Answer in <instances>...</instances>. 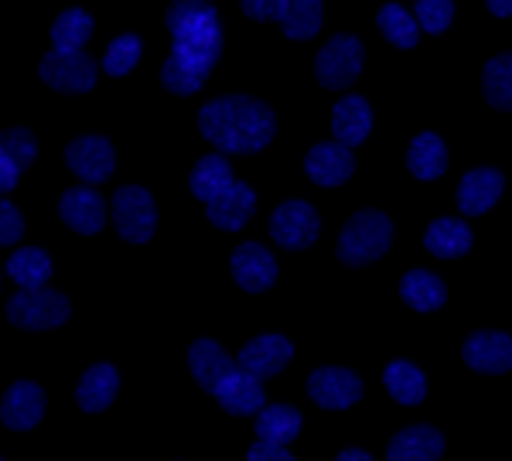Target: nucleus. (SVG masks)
<instances>
[{
    "instance_id": "1",
    "label": "nucleus",
    "mask_w": 512,
    "mask_h": 461,
    "mask_svg": "<svg viewBox=\"0 0 512 461\" xmlns=\"http://www.w3.org/2000/svg\"><path fill=\"white\" fill-rule=\"evenodd\" d=\"M164 21L175 48L161 65V86L175 96H192L205 86L222 55L219 11L209 0H175Z\"/></svg>"
},
{
    "instance_id": "2",
    "label": "nucleus",
    "mask_w": 512,
    "mask_h": 461,
    "mask_svg": "<svg viewBox=\"0 0 512 461\" xmlns=\"http://www.w3.org/2000/svg\"><path fill=\"white\" fill-rule=\"evenodd\" d=\"M198 130L222 154H253L274 141V110L250 96H222L202 106Z\"/></svg>"
},
{
    "instance_id": "3",
    "label": "nucleus",
    "mask_w": 512,
    "mask_h": 461,
    "mask_svg": "<svg viewBox=\"0 0 512 461\" xmlns=\"http://www.w3.org/2000/svg\"><path fill=\"white\" fill-rule=\"evenodd\" d=\"M393 243V222L376 209L355 212L345 222L342 236H338V260L349 263V267H362V263H373L390 250Z\"/></svg>"
},
{
    "instance_id": "4",
    "label": "nucleus",
    "mask_w": 512,
    "mask_h": 461,
    "mask_svg": "<svg viewBox=\"0 0 512 461\" xmlns=\"http://www.w3.org/2000/svg\"><path fill=\"white\" fill-rule=\"evenodd\" d=\"M72 315L69 298L52 287H38V291H18L7 301V318L18 328L31 332H45V328H59Z\"/></svg>"
},
{
    "instance_id": "5",
    "label": "nucleus",
    "mask_w": 512,
    "mask_h": 461,
    "mask_svg": "<svg viewBox=\"0 0 512 461\" xmlns=\"http://www.w3.org/2000/svg\"><path fill=\"white\" fill-rule=\"evenodd\" d=\"M113 219H117V233L127 243H147L158 229V209L147 188L123 185L113 195Z\"/></svg>"
},
{
    "instance_id": "6",
    "label": "nucleus",
    "mask_w": 512,
    "mask_h": 461,
    "mask_svg": "<svg viewBox=\"0 0 512 461\" xmlns=\"http://www.w3.org/2000/svg\"><path fill=\"white\" fill-rule=\"evenodd\" d=\"M366 52L355 35H335L315 59V76L325 89H349L362 72Z\"/></svg>"
},
{
    "instance_id": "7",
    "label": "nucleus",
    "mask_w": 512,
    "mask_h": 461,
    "mask_svg": "<svg viewBox=\"0 0 512 461\" xmlns=\"http://www.w3.org/2000/svg\"><path fill=\"white\" fill-rule=\"evenodd\" d=\"M38 76L45 86L59 89V93H89L96 86L99 65L86 52H48L38 65Z\"/></svg>"
},
{
    "instance_id": "8",
    "label": "nucleus",
    "mask_w": 512,
    "mask_h": 461,
    "mask_svg": "<svg viewBox=\"0 0 512 461\" xmlns=\"http://www.w3.org/2000/svg\"><path fill=\"white\" fill-rule=\"evenodd\" d=\"M321 233V219L308 202H284L270 216V236L284 250H308Z\"/></svg>"
},
{
    "instance_id": "9",
    "label": "nucleus",
    "mask_w": 512,
    "mask_h": 461,
    "mask_svg": "<svg viewBox=\"0 0 512 461\" xmlns=\"http://www.w3.org/2000/svg\"><path fill=\"white\" fill-rule=\"evenodd\" d=\"M65 164L72 168V175H79L89 185H103L117 168V151L106 137H76L65 147Z\"/></svg>"
},
{
    "instance_id": "10",
    "label": "nucleus",
    "mask_w": 512,
    "mask_h": 461,
    "mask_svg": "<svg viewBox=\"0 0 512 461\" xmlns=\"http://www.w3.org/2000/svg\"><path fill=\"white\" fill-rule=\"evenodd\" d=\"M308 397L325 410H345L362 397V380L349 369L325 366L308 376Z\"/></svg>"
},
{
    "instance_id": "11",
    "label": "nucleus",
    "mask_w": 512,
    "mask_h": 461,
    "mask_svg": "<svg viewBox=\"0 0 512 461\" xmlns=\"http://www.w3.org/2000/svg\"><path fill=\"white\" fill-rule=\"evenodd\" d=\"M188 369H192L195 383L202 386L205 393L216 397L222 390V383L239 373V362L233 356H226V349H222L219 342L198 339L192 349H188Z\"/></svg>"
},
{
    "instance_id": "12",
    "label": "nucleus",
    "mask_w": 512,
    "mask_h": 461,
    "mask_svg": "<svg viewBox=\"0 0 512 461\" xmlns=\"http://www.w3.org/2000/svg\"><path fill=\"white\" fill-rule=\"evenodd\" d=\"M291 356H294V345L284 335H260V339L243 345L236 362L243 373L256 376V380H270V376H277L291 362Z\"/></svg>"
},
{
    "instance_id": "13",
    "label": "nucleus",
    "mask_w": 512,
    "mask_h": 461,
    "mask_svg": "<svg viewBox=\"0 0 512 461\" xmlns=\"http://www.w3.org/2000/svg\"><path fill=\"white\" fill-rule=\"evenodd\" d=\"M233 277L243 291L250 294H263L270 291L277 281V260L267 246L260 243H243L233 250Z\"/></svg>"
},
{
    "instance_id": "14",
    "label": "nucleus",
    "mask_w": 512,
    "mask_h": 461,
    "mask_svg": "<svg viewBox=\"0 0 512 461\" xmlns=\"http://www.w3.org/2000/svg\"><path fill=\"white\" fill-rule=\"evenodd\" d=\"M59 216L72 233L93 236L106 222V202L93 188H69V192H62Z\"/></svg>"
},
{
    "instance_id": "15",
    "label": "nucleus",
    "mask_w": 512,
    "mask_h": 461,
    "mask_svg": "<svg viewBox=\"0 0 512 461\" xmlns=\"http://www.w3.org/2000/svg\"><path fill=\"white\" fill-rule=\"evenodd\" d=\"M304 171H308V178L321 188L345 185L355 171L352 151L345 144H315L308 151V158H304Z\"/></svg>"
},
{
    "instance_id": "16",
    "label": "nucleus",
    "mask_w": 512,
    "mask_h": 461,
    "mask_svg": "<svg viewBox=\"0 0 512 461\" xmlns=\"http://www.w3.org/2000/svg\"><path fill=\"white\" fill-rule=\"evenodd\" d=\"M41 417H45V393H41L38 383H14L7 390L4 403H0V421H4L11 431H31Z\"/></svg>"
},
{
    "instance_id": "17",
    "label": "nucleus",
    "mask_w": 512,
    "mask_h": 461,
    "mask_svg": "<svg viewBox=\"0 0 512 461\" xmlns=\"http://www.w3.org/2000/svg\"><path fill=\"white\" fill-rule=\"evenodd\" d=\"M35 154H38V141L31 137V130L24 127L4 130V137H0V192H4V199L18 185L21 171L35 161Z\"/></svg>"
},
{
    "instance_id": "18",
    "label": "nucleus",
    "mask_w": 512,
    "mask_h": 461,
    "mask_svg": "<svg viewBox=\"0 0 512 461\" xmlns=\"http://www.w3.org/2000/svg\"><path fill=\"white\" fill-rule=\"evenodd\" d=\"M461 356L478 373H509L512 369V339L502 332H475L465 342Z\"/></svg>"
},
{
    "instance_id": "19",
    "label": "nucleus",
    "mask_w": 512,
    "mask_h": 461,
    "mask_svg": "<svg viewBox=\"0 0 512 461\" xmlns=\"http://www.w3.org/2000/svg\"><path fill=\"white\" fill-rule=\"evenodd\" d=\"M256 209V195L250 185H243V181H236V185H229L226 192L219 195V199H212L205 205V212H209V222L216 229H226V233H236V229H243L246 222H250Z\"/></svg>"
},
{
    "instance_id": "20",
    "label": "nucleus",
    "mask_w": 512,
    "mask_h": 461,
    "mask_svg": "<svg viewBox=\"0 0 512 461\" xmlns=\"http://www.w3.org/2000/svg\"><path fill=\"white\" fill-rule=\"evenodd\" d=\"M502 188H506V181H502V175L495 168L468 171L458 185V209L465 212V216H482V212H489L492 205L499 202Z\"/></svg>"
},
{
    "instance_id": "21",
    "label": "nucleus",
    "mask_w": 512,
    "mask_h": 461,
    "mask_svg": "<svg viewBox=\"0 0 512 461\" xmlns=\"http://www.w3.org/2000/svg\"><path fill=\"white\" fill-rule=\"evenodd\" d=\"M373 130V110L362 96H342L332 110V134H335V144H345V147H355L362 144Z\"/></svg>"
},
{
    "instance_id": "22",
    "label": "nucleus",
    "mask_w": 512,
    "mask_h": 461,
    "mask_svg": "<svg viewBox=\"0 0 512 461\" xmlns=\"http://www.w3.org/2000/svg\"><path fill=\"white\" fill-rule=\"evenodd\" d=\"M216 400H219V407L226 410V414H233V417H253V414H260V410L267 407V397H263L260 380L250 376V373H243V369L222 383Z\"/></svg>"
},
{
    "instance_id": "23",
    "label": "nucleus",
    "mask_w": 512,
    "mask_h": 461,
    "mask_svg": "<svg viewBox=\"0 0 512 461\" xmlns=\"http://www.w3.org/2000/svg\"><path fill=\"white\" fill-rule=\"evenodd\" d=\"M117 386H120V376L113 366H106V362L89 366L86 376H82L79 386H76L79 410H86V414H99V410H106L113 403V397H117Z\"/></svg>"
},
{
    "instance_id": "24",
    "label": "nucleus",
    "mask_w": 512,
    "mask_h": 461,
    "mask_svg": "<svg viewBox=\"0 0 512 461\" xmlns=\"http://www.w3.org/2000/svg\"><path fill=\"white\" fill-rule=\"evenodd\" d=\"M386 455H390V461H437L444 455V438L434 427L417 424L396 434L390 448H386Z\"/></svg>"
},
{
    "instance_id": "25",
    "label": "nucleus",
    "mask_w": 512,
    "mask_h": 461,
    "mask_svg": "<svg viewBox=\"0 0 512 461\" xmlns=\"http://www.w3.org/2000/svg\"><path fill=\"white\" fill-rule=\"evenodd\" d=\"M229 185H236V178H233V168H229V161L222 158V154H205V158H198L192 175H188V188H192L195 199L205 202V205H209L212 199H219Z\"/></svg>"
},
{
    "instance_id": "26",
    "label": "nucleus",
    "mask_w": 512,
    "mask_h": 461,
    "mask_svg": "<svg viewBox=\"0 0 512 461\" xmlns=\"http://www.w3.org/2000/svg\"><path fill=\"white\" fill-rule=\"evenodd\" d=\"M424 246L441 260L465 257L472 250V229L461 219H434L424 233Z\"/></svg>"
},
{
    "instance_id": "27",
    "label": "nucleus",
    "mask_w": 512,
    "mask_h": 461,
    "mask_svg": "<svg viewBox=\"0 0 512 461\" xmlns=\"http://www.w3.org/2000/svg\"><path fill=\"white\" fill-rule=\"evenodd\" d=\"M407 168L410 175L420 178V181H434L448 171V147L437 134H420L414 137L407 151Z\"/></svg>"
},
{
    "instance_id": "28",
    "label": "nucleus",
    "mask_w": 512,
    "mask_h": 461,
    "mask_svg": "<svg viewBox=\"0 0 512 461\" xmlns=\"http://www.w3.org/2000/svg\"><path fill=\"white\" fill-rule=\"evenodd\" d=\"M325 4L321 0H284L280 7V28L291 41H308L321 31Z\"/></svg>"
},
{
    "instance_id": "29",
    "label": "nucleus",
    "mask_w": 512,
    "mask_h": 461,
    "mask_svg": "<svg viewBox=\"0 0 512 461\" xmlns=\"http://www.w3.org/2000/svg\"><path fill=\"white\" fill-rule=\"evenodd\" d=\"M400 298L414 311H437L448 301V291H444L441 277L431 274V270H410L400 281Z\"/></svg>"
},
{
    "instance_id": "30",
    "label": "nucleus",
    "mask_w": 512,
    "mask_h": 461,
    "mask_svg": "<svg viewBox=\"0 0 512 461\" xmlns=\"http://www.w3.org/2000/svg\"><path fill=\"white\" fill-rule=\"evenodd\" d=\"M7 277H11L21 291H38V287H45L48 277H52V260H48V253L38 250V246H24V250H18L7 260Z\"/></svg>"
},
{
    "instance_id": "31",
    "label": "nucleus",
    "mask_w": 512,
    "mask_h": 461,
    "mask_svg": "<svg viewBox=\"0 0 512 461\" xmlns=\"http://www.w3.org/2000/svg\"><path fill=\"white\" fill-rule=\"evenodd\" d=\"M301 434V414L287 403H274V407H263L256 414V438L267 444H291Z\"/></svg>"
},
{
    "instance_id": "32",
    "label": "nucleus",
    "mask_w": 512,
    "mask_h": 461,
    "mask_svg": "<svg viewBox=\"0 0 512 461\" xmlns=\"http://www.w3.org/2000/svg\"><path fill=\"white\" fill-rule=\"evenodd\" d=\"M383 380H386V390H390V397L396 403H403V407H417V403L427 397L424 373H420L414 362H407V359L390 362V369H386Z\"/></svg>"
},
{
    "instance_id": "33",
    "label": "nucleus",
    "mask_w": 512,
    "mask_h": 461,
    "mask_svg": "<svg viewBox=\"0 0 512 461\" xmlns=\"http://www.w3.org/2000/svg\"><path fill=\"white\" fill-rule=\"evenodd\" d=\"M93 38V18L82 7H69L52 24V45L55 52H82L86 41Z\"/></svg>"
},
{
    "instance_id": "34",
    "label": "nucleus",
    "mask_w": 512,
    "mask_h": 461,
    "mask_svg": "<svg viewBox=\"0 0 512 461\" xmlns=\"http://www.w3.org/2000/svg\"><path fill=\"white\" fill-rule=\"evenodd\" d=\"M376 24H379V31H383V38L390 41V45H396V48H414L420 41L417 18L400 4H383V7H379Z\"/></svg>"
},
{
    "instance_id": "35",
    "label": "nucleus",
    "mask_w": 512,
    "mask_h": 461,
    "mask_svg": "<svg viewBox=\"0 0 512 461\" xmlns=\"http://www.w3.org/2000/svg\"><path fill=\"white\" fill-rule=\"evenodd\" d=\"M482 89H485V100H489L495 110L512 113V52L495 55V59L485 65Z\"/></svg>"
},
{
    "instance_id": "36",
    "label": "nucleus",
    "mask_w": 512,
    "mask_h": 461,
    "mask_svg": "<svg viewBox=\"0 0 512 461\" xmlns=\"http://www.w3.org/2000/svg\"><path fill=\"white\" fill-rule=\"evenodd\" d=\"M137 59H140V38L137 35H120V38L110 41V48H106L103 72L106 76H127V72H134Z\"/></svg>"
},
{
    "instance_id": "37",
    "label": "nucleus",
    "mask_w": 512,
    "mask_h": 461,
    "mask_svg": "<svg viewBox=\"0 0 512 461\" xmlns=\"http://www.w3.org/2000/svg\"><path fill=\"white\" fill-rule=\"evenodd\" d=\"M451 18H454V0H417V24L427 35L448 31Z\"/></svg>"
},
{
    "instance_id": "38",
    "label": "nucleus",
    "mask_w": 512,
    "mask_h": 461,
    "mask_svg": "<svg viewBox=\"0 0 512 461\" xmlns=\"http://www.w3.org/2000/svg\"><path fill=\"white\" fill-rule=\"evenodd\" d=\"M24 236V219H21V212L14 209L11 202H0V243L4 246H14Z\"/></svg>"
},
{
    "instance_id": "39",
    "label": "nucleus",
    "mask_w": 512,
    "mask_h": 461,
    "mask_svg": "<svg viewBox=\"0 0 512 461\" xmlns=\"http://www.w3.org/2000/svg\"><path fill=\"white\" fill-rule=\"evenodd\" d=\"M239 7H243V14L253 21H280L284 0H239Z\"/></svg>"
},
{
    "instance_id": "40",
    "label": "nucleus",
    "mask_w": 512,
    "mask_h": 461,
    "mask_svg": "<svg viewBox=\"0 0 512 461\" xmlns=\"http://www.w3.org/2000/svg\"><path fill=\"white\" fill-rule=\"evenodd\" d=\"M246 461H294V455L287 448H280V444L256 441L250 448V455H246Z\"/></svg>"
},
{
    "instance_id": "41",
    "label": "nucleus",
    "mask_w": 512,
    "mask_h": 461,
    "mask_svg": "<svg viewBox=\"0 0 512 461\" xmlns=\"http://www.w3.org/2000/svg\"><path fill=\"white\" fill-rule=\"evenodd\" d=\"M495 18H512V0H485Z\"/></svg>"
},
{
    "instance_id": "42",
    "label": "nucleus",
    "mask_w": 512,
    "mask_h": 461,
    "mask_svg": "<svg viewBox=\"0 0 512 461\" xmlns=\"http://www.w3.org/2000/svg\"><path fill=\"white\" fill-rule=\"evenodd\" d=\"M335 461H373V458H369L366 451H359V448H349V451H342Z\"/></svg>"
}]
</instances>
